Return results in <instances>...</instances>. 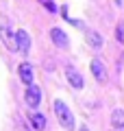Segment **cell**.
Here are the masks:
<instances>
[{
    "mask_svg": "<svg viewBox=\"0 0 124 131\" xmlns=\"http://www.w3.org/2000/svg\"><path fill=\"white\" fill-rule=\"evenodd\" d=\"M55 114H57V118H59L61 127H65L68 131L74 127V116H72V112L68 109V105H65L63 101H55Z\"/></svg>",
    "mask_w": 124,
    "mask_h": 131,
    "instance_id": "cell-1",
    "label": "cell"
},
{
    "mask_svg": "<svg viewBox=\"0 0 124 131\" xmlns=\"http://www.w3.org/2000/svg\"><path fill=\"white\" fill-rule=\"evenodd\" d=\"M0 37H2V42H5V46L9 48V50H18V46H15V37L11 35L9 20H7L5 15H0Z\"/></svg>",
    "mask_w": 124,
    "mask_h": 131,
    "instance_id": "cell-2",
    "label": "cell"
},
{
    "mask_svg": "<svg viewBox=\"0 0 124 131\" xmlns=\"http://www.w3.org/2000/svg\"><path fill=\"white\" fill-rule=\"evenodd\" d=\"M15 46H18V52H22V55H28L31 52V37H28L26 31L20 28L15 33Z\"/></svg>",
    "mask_w": 124,
    "mask_h": 131,
    "instance_id": "cell-3",
    "label": "cell"
},
{
    "mask_svg": "<svg viewBox=\"0 0 124 131\" xmlns=\"http://www.w3.org/2000/svg\"><path fill=\"white\" fill-rule=\"evenodd\" d=\"M92 74L98 83H107L109 81V74H107V68L100 59H92Z\"/></svg>",
    "mask_w": 124,
    "mask_h": 131,
    "instance_id": "cell-4",
    "label": "cell"
},
{
    "mask_svg": "<svg viewBox=\"0 0 124 131\" xmlns=\"http://www.w3.org/2000/svg\"><path fill=\"white\" fill-rule=\"evenodd\" d=\"M65 77H68V81H70V85L72 88H76V90H81L83 85H85V81H83V74L74 68V66H65Z\"/></svg>",
    "mask_w": 124,
    "mask_h": 131,
    "instance_id": "cell-5",
    "label": "cell"
},
{
    "mask_svg": "<svg viewBox=\"0 0 124 131\" xmlns=\"http://www.w3.org/2000/svg\"><path fill=\"white\" fill-rule=\"evenodd\" d=\"M24 96H26L28 107H37V105H39V101H41V92H39V88H37V85H33V83L26 88V94H24Z\"/></svg>",
    "mask_w": 124,
    "mask_h": 131,
    "instance_id": "cell-6",
    "label": "cell"
},
{
    "mask_svg": "<svg viewBox=\"0 0 124 131\" xmlns=\"http://www.w3.org/2000/svg\"><path fill=\"white\" fill-rule=\"evenodd\" d=\"M50 37H52V42H55L59 48H65V46H68V35H65L61 28H50Z\"/></svg>",
    "mask_w": 124,
    "mask_h": 131,
    "instance_id": "cell-7",
    "label": "cell"
},
{
    "mask_svg": "<svg viewBox=\"0 0 124 131\" xmlns=\"http://www.w3.org/2000/svg\"><path fill=\"white\" fill-rule=\"evenodd\" d=\"M18 72H20V79H22L26 85L33 83V68H31V63H20Z\"/></svg>",
    "mask_w": 124,
    "mask_h": 131,
    "instance_id": "cell-8",
    "label": "cell"
},
{
    "mask_svg": "<svg viewBox=\"0 0 124 131\" xmlns=\"http://www.w3.org/2000/svg\"><path fill=\"white\" fill-rule=\"evenodd\" d=\"M111 122L118 131H124V112L122 109H113L111 112Z\"/></svg>",
    "mask_w": 124,
    "mask_h": 131,
    "instance_id": "cell-9",
    "label": "cell"
},
{
    "mask_svg": "<svg viewBox=\"0 0 124 131\" xmlns=\"http://www.w3.org/2000/svg\"><path fill=\"white\" fill-rule=\"evenodd\" d=\"M85 37H87V44L92 48H100L102 44H105L102 37H100V33H96V31H87V33H85Z\"/></svg>",
    "mask_w": 124,
    "mask_h": 131,
    "instance_id": "cell-10",
    "label": "cell"
},
{
    "mask_svg": "<svg viewBox=\"0 0 124 131\" xmlns=\"http://www.w3.org/2000/svg\"><path fill=\"white\" fill-rule=\"evenodd\" d=\"M31 125L35 127V129L44 131V129H46V118L41 116V114H35V116H31Z\"/></svg>",
    "mask_w": 124,
    "mask_h": 131,
    "instance_id": "cell-11",
    "label": "cell"
},
{
    "mask_svg": "<svg viewBox=\"0 0 124 131\" xmlns=\"http://www.w3.org/2000/svg\"><path fill=\"white\" fill-rule=\"evenodd\" d=\"M44 5H46L48 11H57V7H55V2H52V0H44Z\"/></svg>",
    "mask_w": 124,
    "mask_h": 131,
    "instance_id": "cell-12",
    "label": "cell"
},
{
    "mask_svg": "<svg viewBox=\"0 0 124 131\" xmlns=\"http://www.w3.org/2000/svg\"><path fill=\"white\" fill-rule=\"evenodd\" d=\"M115 37H118V42H122V39H124V33L120 31V28H118V31H115Z\"/></svg>",
    "mask_w": 124,
    "mask_h": 131,
    "instance_id": "cell-13",
    "label": "cell"
},
{
    "mask_svg": "<svg viewBox=\"0 0 124 131\" xmlns=\"http://www.w3.org/2000/svg\"><path fill=\"white\" fill-rule=\"evenodd\" d=\"M78 131H89V129H87V127H81V129H78Z\"/></svg>",
    "mask_w": 124,
    "mask_h": 131,
    "instance_id": "cell-14",
    "label": "cell"
}]
</instances>
